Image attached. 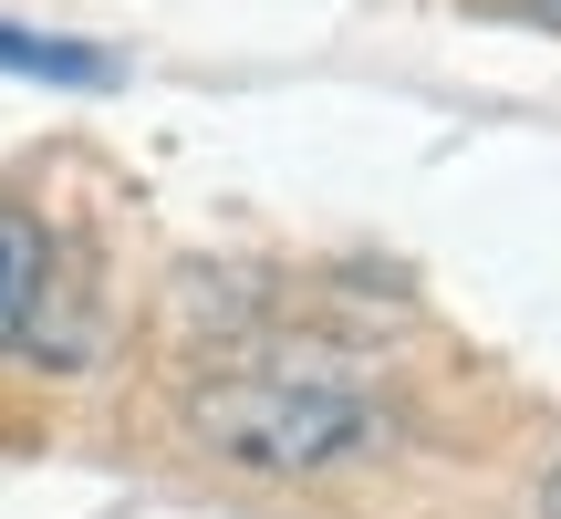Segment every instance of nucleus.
<instances>
[{
	"label": "nucleus",
	"instance_id": "1",
	"mask_svg": "<svg viewBox=\"0 0 561 519\" xmlns=\"http://www.w3.org/2000/svg\"><path fill=\"white\" fill-rule=\"evenodd\" d=\"M187 437L219 447L229 468H261V478H322V468L385 447V405L364 384L322 374V364H229V374L187 384Z\"/></svg>",
	"mask_w": 561,
	"mask_h": 519
},
{
	"label": "nucleus",
	"instance_id": "2",
	"mask_svg": "<svg viewBox=\"0 0 561 519\" xmlns=\"http://www.w3.org/2000/svg\"><path fill=\"white\" fill-rule=\"evenodd\" d=\"M42 280H53V229H42L32 208H11V198H0V354H21Z\"/></svg>",
	"mask_w": 561,
	"mask_h": 519
},
{
	"label": "nucleus",
	"instance_id": "3",
	"mask_svg": "<svg viewBox=\"0 0 561 519\" xmlns=\"http://www.w3.org/2000/svg\"><path fill=\"white\" fill-rule=\"evenodd\" d=\"M0 73L62 83V94H104V83H115V53H94V42H62V32H11V21H0Z\"/></svg>",
	"mask_w": 561,
	"mask_h": 519
},
{
	"label": "nucleus",
	"instance_id": "4",
	"mask_svg": "<svg viewBox=\"0 0 561 519\" xmlns=\"http://www.w3.org/2000/svg\"><path fill=\"white\" fill-rule=\"evenodd\" d=\"M541 519H561V468H551V478H541Z\"/></svg>",
	"mask_w": 561,
	"mask_h": 519
},
{
	"label": "nucleus",
	"instance_id": "5",
	"mask_svg": "<svg viewBox=\"0 0 561 519\" xmlns=\"http://www.w3.org/2000/svg\"><path fill=\"white\" fill-rule=\"evenodd\" d=\"M530 21H551V32H561V0H530Z\"/></svg>",
	"mask_w": 561,
	"mask_h": 519
}]
</instances>
